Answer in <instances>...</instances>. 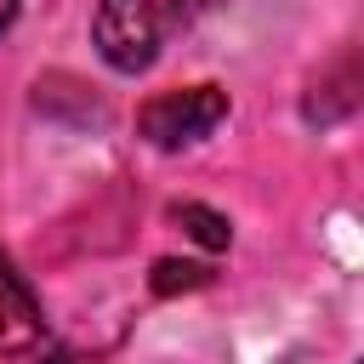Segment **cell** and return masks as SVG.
<instances>
[{
  "instance_id": "6da1fadb",
  "label": "cell",
  "mask_w": 364,
  "mask_h": 364,
  "mask_svg": "<svg viewBox=\"0 0 364 364\" xmlns=\"http://www.w3.org/2000/svg\"><path fill=\"white\" fill-rule=\"evenodd\" d=\"M205 6L210 0H97L91 46L114 74H142L182 28H193Z\"/></svg>"
},
{
  "instance_id": "7a4b0ae2",
  "label": "cell",
  "mask_w": 364,
  "mask_h": 364,
  "mask_svg": "<svg viewBox=\"0 0 364 364\" xmlns=\"http://www.w3.org/2000/svg\"><path fill=\"white\" fill-rule=\"evenodd\" d=\"M228 119V91L222 85H182V91H159L136 108V136L148 148H188L199 136H210Z\"/></svg>"
},
{
  "instance_id": "3957f363",
  "label": "cell",
  "mask_w": 364,
  "mask_h": 364,
  "mask_svg": "<svg viewBox=\"0 0 364 364\" xmlns=\"http://www.w3.org/2000/svg\"><path fill=\"white\" fill-rule=\"evenodd\" d=\"M40 336H46L40 301L23 284V273L11 267V256L0 250V353H28V347H40Z\"/></svg>"
},
{
  "instance_id": "277c9868",
  "label": "cell",
  "mask_w": 364,
  "mask_h": 364,
  "mask_svg": "<svg viewBox=\"0 0 364 364\" xmlns=\"http://www.w3.org/2000/svg\"><path fill=\"white\" fill-rule=\"evenodd\" d=\"M171 222H182L205 250H228V239H233V228H228V216H216L210 205H193V199H182V205H171Z\"/></svg>"
},
{
  "instance_id": "5b68a950",
  "label": "cell",
  "mask_w": 364,
  "mask_h": 364,
  "mask_svg": "<svg viewBox=\"0 0 364 364\" xmlns=\"http://www.w3.org/2000/svg\"><path fill=\"white\" fill-rule=\"evenodd\" d=\"M154 296H176V290H205L210 284V267L205 262H176V256H159L154 273H148Z\"/></svg>"
},
{
  "instance_id": "8992f818",
  "label": "cell",
  "mask_w": 364,
  "mask_h": 364,
  "mask_svg": "<svg viewBox=\"0 0 364 364\" xmlns=\"http://www.w3.org/2000/svg\"><path fill=\"white\" fill-rule=\"evenodd\" d=\"M17 11H23V0H0V34L11 28V17H17Z\"/></svg>"
},
{
  "instance_id": "52a82bcc",
  "label": "cell",
  "mask_w": 364,
  "mask_h": 364,
  "mask_svg": "<svg viewBox=\"0 0 364 364\" xmlns=\"http://www.w3.org/2000/svg\"><path fill=\"white\" fill-rule=\"evenodd\" d=\"M46 364H74V358H68L63 347H51V353H46Z\"/></svg>"
}]
</instances>
